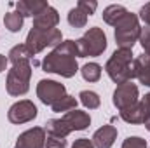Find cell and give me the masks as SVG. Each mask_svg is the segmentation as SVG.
<instances>
[{"label":"cell","mask_w":150,"mask_h":148,"mask_svg":"<svg viewBox=\"0 0 150 148\" xmlns=\"http://www.w3.org/2000/svg\"><path fill=\"white\" fill-rule=\"evenodd\" d=\"M77 58H79L77 42L75 40H63L58 47H54L52 52H49L44 58L42 68L47 73H58L65 78H70L79 72Z\"/></svg>","instance_id":"obj_1"},{"label":"cell","mask_w":150,"mask_h":148,"mask_svg":"<svg viewBox=\"0 0 150 148\" xmlns=\"http://www.w3.org/2000/svg\"><path fill=\"white\" fill-rule=\"evenodd\" d=\"M89 124H91L89 113L75 108V110L67 111L61 118H51V120H47V124H45L44 129H45L47 134L67 138L74 131H84V129H87Z\"/></svg>","instance_id":"obj_2"},{"label":"cell","mask_w":150,"mask_h":148,"mask_svg":"<svg viewBox=\"0 0 150 148\" xmlns=\"http://www.w3.org/2000/svg\"><path fill=\"white\" fill-rule=\"evenodd\" d=\"M108 77L115 84L122 85L134 78L133 75V49H117L105 65Z\"/></svg>","instance_id":"obj_3"},{"label":"cell","mask_w":150,"mask_h":148,"mask_svg":"<svg viewBox=\"0 0 150 148\" xmlns=\"http://www.w3.org/2000/svg\"><path fill=\"white\" fill-rule=\"evenodd\" d=\"M32 59H23L12 65L7 73V92L11 96H23L30 89V77H32Z\"/></svg>","instance_id":"obj_4"},{"label":"cell","mask_w":150,"mask_h":148,"mask_svg":"<svg viewBox=\"0 0 150 148\" xmlns=\"http://www.w3.org/2000/svg\"><path fill=\"white\" fill-rule=\"evenodd\" d=\"M140 33H142V28L138 23V16L133 12H127L115 25V42L119 49H133V45L140 38Z\"/></svg>","instance_id":"obj_5"},{"label":"cell","mask_w":150,"mask_h":148,"mask_svg":"<svg viewBox=\"0 0 150 148\" xmlns=\"http://www.w3.org/2000/svg\"><path fill=\"white\" fill-rule=\"evenodd\" d=\"M79 58H89V56H100L107 49V35L101 28L93 26L89 28L82 37L77 40Z\"/></svg>","instance_id":"obj_6"},{"label":"cell","mask_w":150,"mask_h":148,"mask_svg":"<svg viewBox=\"0 0 150 148\" xmlns=\"http://www.w3.org/2000/svg\"><path fill=\"white\" fill-rule=\"evenodd\" d=\"M61 32L58 28H52V30H40V28H32L28 37H26V49L30 51L32 56H35L38 52H42L45 47L49 45H54L58 47L61 44Z\"/></svg>","instance_id":"obj_7"},{"label":"cell","mask_w":150,"mask_h":148,"mask_svg":"<svg viewBox=\"0 0 150 148\" xmlns=\"http://www.w3.org/2000/svg\"><path fill=\"white\" fill-rule=\"evenodd\" d=\"M37 96L44 105L52 106L56 101H59L63 96H67V89L59 82H54V80H40L37 84Z\"/></svg>","instance_id":"obj_8"},{"label":"cell","mask_w":150,"mask_h":148,"mask_svg":"<svg viewBox=\"0 0 150 148\" xmlns=\"http://www.w3.org/2000/svg\"><path fill=\"white\" fill-rule=\"evenodd\" d=\"M113 105L117 106V110H127L131 108L133 105H136L140 99H138V85L133 84V82H126L122 85H119L113 92Z\"/></svg>","instance_id":"obj_9"},{"label":"cell","mask_w":150,"mask_h":148,"mask_svg":"<svg viewBox=\"0 0 150 148\" xmlns=\"http://www.w3.org/2000/svg\"><path fill=\"white\" fill-rule=\"evenodd\" d=\"M9 120L12 124H25V122H30L37 117V106L28 101V99H23V101H18L14 103L11 108H9V113H7Z\"/></svg>","instance_id":"obj_10"},{"label":"cell","mask_w":150,"mask_h":148,"mask_svg":"<svg viewBox=\"0 0 150 148\" xmlns=\"http://www.w3.org/2000/svg\"><path fill=\"white\" fill-rule=\"evenodd\" d=\"M14 148H45V129L33 127L19 134Z\"/></svg>","instance_id":"obj_11"},{"label":"cell","mask_w":150,"mask_h":148,"mask_svg":"<svg viewBox=\"0 0 150 148\" xmlns=\"http://www.w3.org/2000/svg\"><path fill=\"white\" fill-rule=\"evenodd\" d=\"M58 23H59L58 11L51 5L45 7L40 14L33 18V28H40V30H52Z\"/></svg>","instance_id":"obj_12"},{"label":"cell","mask_w":150,"mask_h":148,"mask_svg":"<svg viewBox=\"0 0 150 148\" xmlns=\"http://www.w3.org/2000/svg\"><path fill=\"white\" fill-rule=\"evenodd\" d=\"M115 138H117V129L113 125H103L94 132L91 141L94 148H112Z\"/></svg>","instance_id":"obj_13"},{"label":"cell","mask_w":150,"mask_h":148,"mask_svg":"<svg viewBox=\"0 0 150 148\" xmlns=\"http://www.w3.org/2000/svg\"><path fill=\"white\" fill-rule=\"evenodd\" d=\"M133 75L142 84L150 87V56H147L143 52L142 56L133 59Z\"/></svg>","instance_id":"obj_14"},{"label":"cell","mask_w":150,"mask_h":148,"mask_svg":"<svg viewBox=\"0 0 150 148\" xmlns=\"http://www.w3.org/2000/svg\"><path fill=\"white\" fill-rule=\"evenodd\" d=\"M18 12L23 18H35L37 14H40L45 7H49L47 2L44 0H19L18 4H14Z\"/></svg>","instance_id":"obj_15"},{"label":"cell","mask_w":150,"mask_h":148,"mask_svg":"<svg viewBox=\"0 0 150 148\" xmlns=\"http://www.w3.org/2000/svg\"><path fill=\"white\" fill-rule=\"evenodd\" d=\"M127 14V9L124 7V5H108L105 11H103V21L105 23H108V25H112L115 26L117 25V21L120 19V18H124Z\"/></svg>","instance_id":"obj_16"},{"label":"cell","mask_w":150,"mask_h":148,"mask_svg":"<svg viewBox=\"0 0 150 148\" xmlns=\"http://www.w3.org/2000/svg\"><path fill=\"white\" fill-rule=\"evenodd\" d=\"M23 21H25V18H23L18 11L7 12V14L4 16V25H5V28H7L9 32H12V33L19 32V30L23 28Z\"/></svg>","instance_id":"obj_17"},{"label":"cell","mask_w":150,"mask_h":148,"mask_svg":"<svg viewBox=\"0 0 150 148\" xmlns=\"http://www.w3.org/2000/svg\"><path fill=\"white\" fill-rule=\"evenodd\" d=\"M33 56L30 54V51L26 49V45L25 44H19V45H14L11 51H9V61L14 65V63H18V61H23V59H32Z\"/></svg>","instance_id":"obj_18"},{"label":"cell","mask_w":150,"mask_h":148,"mask_svg":"<svg viewBox=\"0 0 150 148\" xmlns=\"http://www.w3.org/2000/svg\"><path fill=\"white\" fill-rule=\"evenodd\" d=\"M80 73L84 77V80H87V82H98L101 77V66L98 63H87L82 66Z\"/></svg>","instance_id":"obj_19"},{"label":"cell","mask_w":150,"mask_h":148,"mask_svg":"<svg viewBox=\"0 0 150 148\" xmlns=\"http://www.w3.org/2000/svg\"><path fill=\"white\" fill-rule=\"evenodd\" d=\"M68 23H70L74 28H84V26L87 25V14H86L82 9L74 7V9H70V12H68Z\"/></svg>","instance_id":"obj_20"},{"label":"cell","mask_w":150,"mask_h":148,"mask_svg":"<svg viewBox=\"0 0 150 148\" xmlns=\"http://www.w3.org/2000/svg\"><path fill=\"white\" fill-rule=\"evenodd\" d=\"M52 111H56V113H61V111H70V110H75L77 108V99H75L74 96H70V94H67V96H63L59 101H56L52 106Z\"/></svg>","instance_id":"obj_21"},{"label":"cell","mask_w":150,"mask_h":148,"mask_svg":"<svg viewBox=\"0 0 150 148\" xmlns=\"http://www.w3.org/2000/svg\"><path fill=\"white\" fill-rule=\"evenodd\" d=\"M79 98H80V103H82L86 108H89V110H94V108H98V106L101 105L100 96H98L96 92H93V91H82V92L79 94Z\"/></svg>","instance_id":"obj_22"},{"label":"cell","mask_w":150,"mask_h":148,"mask_svg":"<svg viewBox=\"0 0 150 148\" xmlns=\"http://www.w3.org/2000/svg\"><path fill=\"white\" fill-rule=\"evenodd\" d=\"M45 147L47 148H67V140H65V138H59V136L47 134V138H45Z\"/></svg>","instance_id":"obj_23"},{"label":"cell","mask_w":150,"mask_h":148,"mask_svg":"<svg viewBox=\"0 0 150 148\" xmlns=\"http://www.w3.org/2000/svg\"><path fill=\"white\" fill-rule=\"evenodd\" d=\"M122 148H147V141L143 138H138V136H131L127 140H124Z\"/></svg>","instance_id":"obj_24"},{"label":"cell","mask_w":150,"mask_h":148,"mask_svg":"<svg viewBox=\"0 0 150 148\" xmlns=\"http://www.w3.org/2000/svg\"><path fill=\"white\" fill-rule=\"evenodd\" d=\"M138 42L142 44V47H143L145 54L150 56V28H142V33H140Z\"/></svg>","instance_id":"obj_25"},{"label":"cell","mask_w":150,"mask_h":148,"mask_svg":"<svg viewBox=\"0 0 150 148\" xmlns=\"http://www.w3.org/2000/svg\"><path fill=\"white\" fill-rule=\"evenodd\" d=\"M77 7H79V9H82V11H84V12L89 16V14H93V12L96 11L98 4H96V2H89V0H79Z\"/></svg>","instance_id":"obj_26"},{"label":"cell","mask_w":150,"mask_h":148,"mask_svg":"<svg viewBox=\"0 0 150 148\" xmlns=\"http://www.w3.org/2000/svg\"><path fill=\"white\" fill-rule=\"evenodd\" d=\"M140 18L145 21V25L150 28V2L149 4H145V5L140 9Z\"/></svg>","instance_id":"obj_27"},{"label":"cell","mask_w":150,"mask_h":148,"mask_svg":"<svg viewBox=\"0 0 150 148\" xmlns=\"http://www.w3.org/2000/svg\"><path fill=\"white\" fill-rule=\"evenodd\" d=\"M72 148H94V145H93L91 140H87V138H80V140H77V141L74 143V147Z\"/></svg>","instance_id":"obj_28"},{"label":"cell","mask_w":150,"mask_h":148,"mask_svg":"<svg viewBox=\"0 0 150 148\" xmlns=\"http://www.w3.org/2000/svg\"><path fill=\"white\" fill-rule=\"evenodd\" d=\"M7 63H9V59L4 56V54H0V73L5 70V66H7Z\"/></svg>","instance_id":"obj_29"},{"label":"cell","mask_w":150,"mask_h":148,"mask_svg":"<svg viewBox=\"0 0 150 148\" xmlns=\"http://www.w3.org/2000/svg\"><path fill=\"white\" fill-rule=\"evenodd\" d=\"M145 127H147V129H149V131H150V118H149V120H147V122H145Z\"/></svg>","instance_id":"obj_30"}]
</instances>
